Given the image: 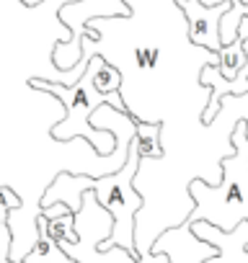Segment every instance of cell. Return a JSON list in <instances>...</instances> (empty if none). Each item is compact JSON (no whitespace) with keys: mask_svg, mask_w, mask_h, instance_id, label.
Listing matches in <instances>:
<instances>
[{"mask_svg":"<svg viewBox=\"0 0 248 263\" xmlns=\"http://www.w3.org/2000/svg\"><path fill=\"white\" fill-rule=\"evenodd\" d=\"M137 173H140V153H137L135 142H130L127 160H124V165L114 173H103V176H96V178L93 176H73L67 171L57 173L55 181L42 191L39 209H44L49 204H65L75 214L83 204V194L93 191L96 201L114 219L111 235L106 240H101L96 245V250L124 248L130 255L140 258L137 250H135V222H137V212L145 206V196L135 186Z\"/></svg>","mask_w":248,"mask_h":263,"instance_id":"cell-1","label":"cell"},{"mask_svg":"<svg viewBox=\"0 0 248 263\" xmlns=\"http://www.w3.org/2000/svg\"><path fill=\"white\" fill-rule=\"evenodd\" d=\"M230 145L235 147V155L222 163V183L209 186L204 181H191L186 186V194L191 199V212L184 222H209L225 232H230L235 224L248 219V135L245 121H238L230 129Z\"/></svg>","mask_w":248,"mask_h":263,"instance_id":"cell-2","label":"cell"},{"mask_svg":"<svg viewBox=\"0 0 248 263\" xmlns=\"http://www.w3.org/2000/svg\"><path fill=\"white\" fill-rule=\"evenodd\" d=\"M29 85L34 90H44V93H52L60 98V103L65 106V119L60 124L52 126V137L55 140H75V137H83L93 145V150L98 155H109L114 150V135L106 129H96L91 124V114L106 103V96L101 90H96L93 85V67H91V60L85 65V72L73 83V85H62V83H55V80H42V78H31Z\"/></svg>","mask_w":248,"mask_h":263,"instance_id":"cell-3","label":"cell"},{"mask_svg":"<svg viewBox=\"0 0 248 263\" xmlns=\"http://www.w3.org/2000/svg\"><path fill=\"white\" fill-rule=\"evenodd\" d=\"M73 227H75L78 240H75V242L60 240L57 245H60V250L67 253L75 263H168L166 255H155V253H148V255H143V258H135V255H130L124 248L96 250V245L111 235L114 219H111V214L96 201L93 191H85V194H83V204H80V209L75 212Z\"/></svg>","mask_w":248,"mask_h":263,"instance_id":"cell-4","label":"cell"},{"mask_svg":"<svg viewBox=\"0 0 248 263\" xmlns=\"http://www.w3.org/2000/svg\"><path fill=\"white\" fill-rule=\"evenodd\" d=\"M60 21L65 26H70V42L55 44L52 52V62L60 70H73L80 60H83V39L88 42H101V31L98 29H85L83 21L93 18V16H111V18H127L130 16V6L124 0H73V3H62V8L57 11Z\"/></svg>","mask_w":248,"mask_h":263,"instance_id":"cell-5","label":"cell"},{"mask_svg":"<svg viewBox=\"0 0 248 263\" xmlns=\"http://www.w3.org/2000/svg\"><path fill=\"white\" fill-rule=\"evenodd\" d=\"M150 253L166 255L168 263H204V260L217 255V248L199 240L191 232V227L186 222H181V224H173V227L163 230L153 240Z\"/></svg>","mask_w":248,"mask_h":263,"instance_id":"cell-6","label":"cell"},{"mask_svg":"<svg viewBox=\"0 0 248 263\" xmlns=\"http://www.w3.org/2000/svg\"><path fill=\"white\" fill-rule=\"evenodd\" d=\"M176 6L186 16L189 42L197 47H204L207 52H217L222 47L220 44V18L230 8V0L227 3H217V6H204L202 0H176Z\"/></svg>","mask_w":248,"mask_h":263,"instance_id":"cell-7","label":"cell"},{"mask_svg":"<svg viewBox=\"0 0 248 263\" xmlns=\"http://www.w3.org/2000/svg\"><path fill=\"white\" fill-rule=\"evenodd\" d=\"M186 224L191 227V232L199 240L217 248V255L204 260V263H248V250H245V245H248V219L235 224L230 232H225V230H220L209 222H202V219L186 222Z\"/></svg>","mask_w":248,"mask_h":263,"instance_id":"cell-8","label":"cell"},{"mask_svg":"<svg viewBox=\"0 0 248 263\" xmlns=\"http://www.w3.org/2000/svg\"><path fill=\"white\" fill-rule=\"evenodd\" d=\"M199 83H202V88L209 90L207 108L202 111V124H212L215 121V116L220 111V101L225 96H243V93H248V75L245 72H238L233 80H225L215 65H204L202 67Z\"/></svg>","mask_w":248,"mask_h":263,"instance_id":"cell-9","label":"cell"},{"mask_svg":"<svg viewBox=\"0 0 248 263\" xmlns=\"http://www.w3.org/2000/svg\"><path fill=\"white\" fill-rule=\"evenodd\" d=\"M135 147L143 160H155L163 158V124L158 121H140L135 126Z\"/></svg>","mask_w":248,"mask_h":263,"instance_id":"cell-10","label":"cell"},{"mask_svg":"<svg viewBox=\"0 0 248 263\" xmlns=\"http://www.w3.org/2000/svg\"><path fill=\"white\" fill-rule=\"evenodd\" d=\"M217 70H220V75L225 78V80H233L243 67H245V52H243V34L238 31L235 34V39L230 42V44H222L217 52Z\"/></svg>","mask_w":248,"mask_h":263,"instance_id":"cell-11","label":"cell"},{"mask_svg":"<svg viewBox=\"0 0 248 263\" xmlns=\"http://www.w3.org/2000/svg\"><path fill=\"white\" fill-rule=\"evenodd\" d=\"M91 67H93V85H96V90H101L103 96L114 93V90H121V72L111 62H106L103 57H91Z\"/></svg>","mask_w":248,"mask_h":263,"instance_id":"cell-12","label":"cell"},{"mask_svg":"<svg viewBox=\"0 0 248 263\" xmlns=\"http://www.w3.org/2000/svg\"><path fill=\"white\" fill-rule=\"evenodd\" d=\"M44 219H47V217H44ZM73 219H75L73 212H67V214H62V217H55V219H47V235H49L55 242H60V240H65V242H75L78 235H75Z\"/></svg>","mask_w":248,"mask_h":263,"instance_id":"cell-13","label":"cell"},{"mask_svg":"<svg viewBox=\"0 0 248 263\" xmlns=\"http://www.w3.org/2000/svg\"><path fill=\"white\" fill-rule=\"evenodd\" d=\"M158 60V49L155 47H140L137 49V65L140 67H153Z\"/></svg>","mask_w":248,"mask_h":263,"instance_id":"cell-14","label":"cell"},{"mask_svg":"<svg viewBox=\"0 0 248 263\" xmlns=\"http://www.w3.org/2000/svg\"><path fill=\"white\" fill-rule=\"evenodd\" d=\"M106 103H109L114 111H119V114H132V111L127 108V103H124V98H121V90L106 93Z\"/></svg>","mask_w":248,"mask_h":263,"instance_id":"cell-15","label":"cell"},{"mask_svg":"<svg viewBox=\"0 0 248 263\" xmlns=\"http://www.w3.org/2000/svg\"><path fill=\"white\" fill-rule=\"evenodd\" d=\"M70 209L65 206V204H49V206H44L42 209V217H47V219H55V217H62V214H67Z\"/></svg>","mask_w":248,"mask_h":263,"instance_id":"cell-16","label":"cell"},{"mask_svg":"<svg viewBox=\"0 0 248 263\" xmlns=\"http://www.w3.org/2000/svg\"><path fill=\"white\" fill-rule=\"evenodd\" d=\"M240 34H243V31H240ZM243 52H245V67H243L240 72H245V75H248V39H245V34H243Z\"/></svg>","mask_w":248,"mask_h":263,"instance_id":"cell-17","label":"cell"},{"mask_svg":"<svg viewBox=\"0 0 248 263\" xmlns=\"http://www.w3.org/2000/svg\"><path fill=\"white\" fill-rule=\"evenodd\" d=\"M39 3H44V0H21V6H26V8H34Z\"/></svg>","mask_w":248,"mask_h":263,"instance_id":"cell-18","label":"cell"},{"mask_svg":"<svg viewBox=\"0 0 248 263\" xmlns=\"http://www.w3.org/2000/svg\"><path fill=\"white\" fill-rule=\"evenodd\" d=\"M204 6H217V3H227V0H202Z\"/></svg>","mask_w":248,"mask_h":263,"instance_id":"cell-19","label":"cell"},{"mask_svg":"<svg viewBox=\"0 0 248 263\" xmlns=\"http://www.w3.org/2000/svg\"><path fill=\"white\" fill-rule=\"evenodd\" d=\"M240 3H248V0H240Z\"/></svg>","mask_w":248,"mask_h":263,"instance_id":"cell-20","label":"cell"}]
</instances>
